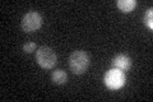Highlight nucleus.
<instances>
[{"label": "nucleus", "instance_id": "1", "mask_svg": "<svg viewBox=\"0 0 153 102\" xmlns=\"http://www.w3.org/2000/svg\"><path fill=\"white\" fill-rule=\"evenodd\" d=\"M69 66L74 74H83L89 66V56L82 50L73 51L69 57Z\"/></svg>", "mask_w": 153, "mask_h": 102}, {"label": "nucleus", "instance_id": "2", "mask_svg": "<svg viewBox=\"0 0 153 102\" xmlns=\"http://www.w3.org/2000/svg\"><path fill=\"white\" fill-rule=\"evenodd\" d=\"M36 61L44 69H52L57 63V56L51 47L40 46L36 51Z\"/></svg>", "mask_w": 153, "mask_h": 102}, {"label": "nucleus", "instance_id": "3", "mask_svg": "<svg viewBox=\"0 0 153 102\" xmlns=\"http://www.w3.org/2000/svg\"><path fill=\"white\" fill-rule=\"evenodd\" d=\"M103 82H105V84H106L107 88L112 89V91H116V89H120L125 86L126 78H125L124 71L114 68V69H110L106 74H105Z\"/></svg>", "mask_w": 153, "mask_h": 102}, {"label": "nucleus", "instance_id": "4", "mask_svg": "<svg viewBox=\"0 0 153 102\" xmlns=\"http://www.w3.org/2000/svg\"><path fill=\"white\" fill-rule=\"evenodd\" d=\"M42 26V17L37 12H28L22 18V30L25 32H35Z\"/></svg>", "mask_w": 153, "mask_h": 102}, {"label": "nucleus", "instance_id": "5", "mask_svg": "<svg viewBox=\"0 0 153 102\" xmlns=\"http://www.w3.org/2000/svg\"><path fill=\"white\" fill-rule=\"evenodd\" d=\"M112 66L115 68V69H119L121 71H128L129 69H130V66H131V59L128 55L120 54V55L114 57Z\"/></svg>", "mask_w": 153, "mask_h": 102}, {"label": "nucleus", "instance_id": "6", "mask_svg": "<svg viewBox=\"0 0 153 102\" xmlns=\"http://www.w3.org/2000/svg\"><path fill=\"white\" fill-rule=\"evenodd\" d=\"M116 7L120 9L123 13H129V12H133L134 9H135L137 1L135 0H117Z\"/></svg>", "mask_w": 153, "mask_h": 102}, {"label": "nucleus", "instance_id": "7", "mask_svg": "<svg viewBox=\"0 0 153 102\" xmlns=\"http://www.w3.org/2000/svg\"><path fill=\"white\" fill-rule=\"evenodd\" d=\"M51 78H52V82L56 84H64L68 80V74L63 69H56L55 71H52Z\"/></svg>", "mask_w": 153, "mask_h": 102}, {"label": "nucleus", "instance_id": "8", "mask_svg": "<svg viewBox=\"0 0 153 102\" xmlns=\"http://www.w3.org/2000/svg\"><path fill=\"white\" fill-rule=\"evenodd\" d=\"M144 24L148 30H153V8H149L144 14Z\"/></svg>", "mask_w": 153, "mask_h": 102}, {"label": "nucleus", "instance_id": "9", "mask_svg": "<svg viewBox=\"0 0 153 102\" xmlns=\"http://www.w3.org/2000/svg\"><path fill=\"white\" fill-rule=\"evenodd\" d=\"M23 50H25L27 54H30V52H33L36 50V43L35 42H30V43H26L25 46H23Z\"/></svg>", "mask_w": 153, "mask_h": 102}]
</instances>
